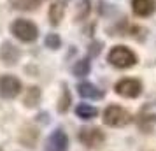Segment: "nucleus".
I'll return each mask as SVG.
<instances>
[{"mask_svg":"<svg viewBox=\"0 0 156 151\" xmlns=\"http://www.w3.org/2000/svg\"><path fill=\"white\" fill-rule=\"evenodd\" d=\"M63 13H65V7L62 2H56L53 4L49 9V21L51 25H60V21L63 20Z\"/></svg>","mask_w":156,"mask_h":151,"instance_id":"obj_14","label":"nucleus"},{"mask_svg":"<svg viewBox=\"0 0 156 151\" xmlns=\"http://www.w3.org/2000/svg\"><path fill=\"white\" fill-rule=\"evenodd\" d=\"M0 151H2V149H0Z\"/></svg>","mask_w":156,"mask_h":151,"instance_id":"obj_18","label":"nucleus"},{"mask_svg":"<svg viewBox=\"0 0 156 151\" xmlns=\"http://www.w3.org/2000/svg\"><path fill=\"white\" fill-rule=\"evenodd\" d=\"M67 148H69V139L63 130H55L46 141V151H67Z\"/></svg>","mask_w":156,"mask_h":151,"instance_id":"obj_7","label":"nucleus"},{"mask_svg":"<svg viewBox=\"0 0 156 151\" xmlns=\"http://www.w3.org/2000/svg\"><path fill=\"white\" fill-rule=\"evenodd\" d=\"M114 92L125 99H137L142 93V83L133 77H125L114 84Z\"/></svg>","mask_w":156,"mask_h":151,"instance_id":"obj_4","label":"nucleus"},{"mask_svg":"<svg viewBox=\"0 0 156 151\" xmlns=\"http://www.w3.org/2000/svg\"><path fill=\"white\" fill-rule=\"evenodd\" d=\"M107 62L118 69H130L137 63V55L126 46H114L107 55Z\"/></svg>","mask_w":156,"mask_h":151,"instance_id":"obj_1","label":"nucleus"},{"mask_svg":"<svg viewBox=\"0 0 156 151\" xmlns=\"http://www.w3.org/2000/svg\"><path fill=\"white\" fill-rule=\"evenodd\" d=\"M20 56H21V53L14 44L4 42L0 46V62H4V65H16Z\"/></svg>","mask_w":156,"mask_h":151,"instance_id":"obj_8","label":"nucleus"},{"mask_svg":"<svg viewBox=\"0 0 156 151\" xmlns=\"http://www.w3.org/2000/svg\"><path fill=\"white\" fill-rule=\"evenodd\" d=\"M77 90H79V93L83 97H86V99H102L104 97V93L95 84H91V83H81L77 86Z\"/></svg>","mask_w":156,"mask_h":151,"instance_id":"obj_11","label":"nucleus"},{"mask_svg":"<svg viewBox=\"0 0 156 151\" xmlns=\"http://www.w3.org/2000/svg\"><path fill=\"white\" fill-rule=\"evenodd\" d=\"M132 9L135 16L147 18L156 11V0H132Z\"/></svg>","mask_w":156,"mask_h":151,"instance_id":"obj_9","label":"nucleus"},{"mask_svg":"<svg viewBox=\"0 0 156 151\" xmlns=\"http://www.w3.org/2000/svg\"><path fill=\"white\" fill-rule=\"evenodd\" d=\"M9 4L18 11H35L41 5V0H9Z\"/></svg>","mask_w":156,"mask_h":151,"instance_id":"obj_12","label":"nucleus"},{"mask_svg":"<svg viewBox=\"0 0 156 151\" xmlns=\"http://www.w3.org/2000/svg\"><path fill=\"white\" fill-rule=\"evenodd\" d=\"M60 44H62V41H60V37H58L56 34H49V35L46 37V46H48L49 49H58Z\"/></svg>","mask_w":156,"mask_h":151,"instance_id":"obj_17","label":"nucleus"},{"mask_svg":"<svg viewBox=\"0 0 156 151\" xmlns=\"http://www.w3.org/2000/svg\"><path fill=\"white\" fill-rule=\"evenodd\" d=\"M21 92V81L16 76L4 74L0 76V97L2 99H14Z\"/></svg>","mask_w":156,"mask_h":151,"instance_id":"obj_6","label":"nucleus"},{"mask_svg":"<svg viewBox=\"0 0 156 151\" xmlns=\"http://www.w3.org/2000/svg\"><path fill=\"white\" fill-rule=\"evenodd\" d=\"M79 141L84 144L86 148L95 149V148H102V144L105 142V135L97 127H88V128H83L79 132Z\"/></svg>","mask_w":156,"mask_h":151,"instance_id":"obj_5","label":"nucleus"},{"mask_svg":"<svg viewBox=\"0 0 156 151\" xmlns=\"http://www.w3.org/2000/svg\"><path fill=\"white\" fill-rule=\"evenodd\" d=\"M41 97H42V93H41V88L30 86L28 90H27V95H25V99H23V104H25V107H28V109L37 107V106L41 104Z\"/></svg>","mask_w":156,"mask_h":151,"instance_id":"obj_10","label":"nucleus"},{"mask_svg":"<svg viewBox=\"0 0 156 151\" xmlns=\"http://www.w3.org/2000/svg\"><path fill=\"white\" fill-rule=\"evenodd\" d=\"M76 114L81 120H93L95 116L98 114V111H97V107H93L90 104H79L76 107Z\"/></svg>","mask_w":156,"mask_h":151,"instance_id":"obj_13","label":"nucleus"},{"mask_svg":"<svg viewBox=\"0 0 156 151\" xmlns=\"http://www.w3.org/2000/svg\"><path fill=\"white\" fill-rule=\"evenodd\" d=\"M69 106H70V93L65 88V84H62V93H60V99H58V111L65 113L69 109Z\"/></svg>","mask_w":156,"mask_h":151,"instance_id":"obj_16","label":"nucleus"},{"mask_svg":"<svg viewBox=\"0 0 156 151\" xmlns=\"http://www.w3.org/2000/svg\"><path fill=\"white\" fill-rule=\"evenodd\" d=\"M102 120L105 123L107 127H116V128H119V127H126L132 123V114L128 113L126 109H123L121 106H107L104 109V114H102Z\"/></svg>","mask_w":156,"mask_h":151,"instance_id":"obj_3","label":"nucleus"},{"mask_svg":"<svg viewBox=\"0 0 156 151\" xmlns=\"http://www.w3.org/2000/svg\"><path fill=\"white\" fill-rule=\"evenodd\" d=\"M11 34L21 42H34L39 37V28L34 21L25 20V18H18L11 23Z\"/></svg>","mask_w":156,"mask_h":151,"instance_id":"obj_2","label":"nucleus"},{"mask_svg":"<svg viewBox=\"0 0 156 151\" xmlns=\"http://www.w3.org/2000/svg\"><path fill=\"white\" fill-rule=\"evenodd\" d=\"M90 62L88 60H79L76 62V65L72 67V72H74V76H77V77H83V76H88L90 74Z\"/></svg>","mask_w":156,"mask_h":151,"instance_id":"obj_15","label":"nucleus"}]
</instances>
